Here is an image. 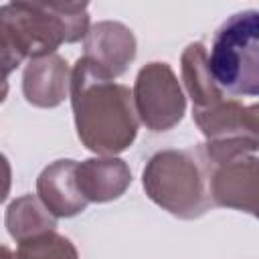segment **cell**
Here are the masks:
<instances>
[{
	"instance_id": "6da1fadb",
	"label": "cell",
	"mask_w": 259,
	"mask_h": 259,
	"mask_svg": "<svg viewBox=\"0 0 259 259\" xmlns=\"http://www.w3.org/2000/svg\"><path fill=\"white\" fill-rule=\"evenodd\" d=\"M71 101L79 140L97 154H117L132 146L138 115L132 91L103 77L85 57L71 71Z\"/></svg>"
},
{
	"instance_id": "7a4b0ae2",
	"label": "cell",
	"mask_w": 259,
	"mask_h": 259,
	"mask_svg": "<svg viewBox=\"0 0 259 259\" xmlns=\"http://www.w3.org/2000/svg\"><path fill=\"white\" fill-rule=\"evenodd\" d=\"M144 188L158 206L180 219H196L212 206L200 148L154 154L144 170Z\"/></svg>"
},
{
	"instance_id": "3957f363",
	"label": "cell",
	"mask_w": 259,
	"mask_h": 259,
	"mask_svg": "<svg viewBox=\"0 0 259 259\" xmlns=\"http://www.w3.org/2000/svg\"><path fill=\"white\" fill-rule=\"evenodd\" d=\"M208 71L223 95L259 93V12L243 10L227 18L214 34Z\"/></svg>"
},
{
	"instance_id": "277c9868",
	"label": "cell",
	"mask_w": 259,
	"mask_h": 259,
	"mask_svg": "<svg viewBox=\"0 0 259 259\" xmlns=\"http://www.w3.org/2000/svg\"><path fill=\"white\" fill-rule=\"evenodd\" d=\"M0 14L14 28L30 61L53 55L63 42L85 38L89 26L85 2H10Z\"/></svg>"
},
{
	"instance_id": "5b68a950",
	"label": "cell",
	"mask_w": 259,
	"mask_h": 259,
	"mask_svg": "<svg viewBox=\"0 0 259 259\" xmlns=\"http://www.w3.org/2000/svg\"><path fill=\"white\" fill-rule=\"evenodd\" d=\"M134 109L140 121L152 132H166L174 127L184 115V95L170 65L150 63L136 79Z\"/></svg>"
},
{
	"instance_id": "8992f818",
	"label": "cell",
	"mask_w": 259,
	"mask_h": 259,
	"mask_svg": "<svg viewBox=\"0 0 259 259\" xmlns=\"http://www.w3.org/2000/svg\"><path fill=\"white\" fill-rule=\"evenodd\" d=\"M206 162V160H204ZM208 166V194L212 204L257 212L259 170L255 154H241Z\"/></svg>"
},
{
	"instance_id": "52a82bcc",
	"label": "cell",
	"mask_w": 259,
	"mask_h": 259,
	"mask_svg": "<svg viewBox=\"0 0 259 259\" xmlns=\"http://www.w3.org/2000/svg\"><path fill=\"white\" fill-rule=\"evenodd\" d=\"M103 77H119L136 57V38L121 22L103 20L91 26L85 34L83 55Z\"/></svg>"
},
{
	"instance_id": "ba28073f",
	"label": "cell",
	"mask_w": 259,
	"mask_h": 259,
	"mask_svg": "<svg viewBox=\"0 0 259 259\" xmlns=\"http://www.w3.org/2000/svg\"><path fill=\"white\" fill-rule=\"evenodd\" d=\"M75 172V160H57L40 172L36 194L53 217H75L87 208L89 202L79 190Z\"/></svg>"
},
{
	"instance_id": "9c48e42d",
	"label": "cell",
	"mask_w": 259,
	"mask_h": 259,
	"mask_svg": "<svg viewBox=\"0 0 259 259\" xmlns=\"http://www.w3.org/2000/svg\"><path fill=\"white\" fill-rule=\"evenodd\" d=\"M192 117L208 142L229 138H257L255 103L243 105L237 99H221L219 103L204 109L192 107Z\"/></svg>"
},
{
	"instance_id": "30bf717a",
	"label": "cell",
	"mask_w": 259,
	"mask_h": 259,
	"mask_svg": "<svg viewBox=\"0 0 259 259\" xmlns=\"http://www.w3.org/2000/svg\"><path fill=\"white\" fill-rule=\"evenodd\" d=\"M71 75L67 61L59 55H47L32 59L22 77V91L28 103L36 107H55L59 105L69 91Z\"/></svg>"
},
{
	"instance_id": "8fae6325",
	"label": "cell",
	"mask_w": 259,
	"mask_h": 259,
	"mask_svg": "<svg viewBox=\"0 0 259 259\" xmlns=\"http://www.w3.org/2000/svg\"><path fill=\"white\" fill-rule=\"evenodd\" d=\"M77 184L87 202H107L125 192L132 172L119 158H91L77 164Z\"/></svg>"
},
{
	"instance_id": "7c38bea8",
	"label": "cell",
	"mask_w": 259,
	"mask_h": 259,
	"mask_svg": "<svg viewBox=\"0 0 259 259\" xmlns=\"http://www.w3.org/2000/svg\"><path fill=\"white\" fill-rule=\"evenodd\" d=\"M182 79L196 109L210 107L221 99H225V95L221 93V89L214 85L210 77L206 51H204V45L200 42L188 45L186 51L182 53Z\"/></svg>"
},
{
	"instance_id": "4fadbf2b",
	"label": "cell",
	"mask_w": 259,
	"mask_h": 259,
	"mask_svg": "<svg viewBox=\"0 0 259 259\" xmlns=\"http://www.w3.org/2000/svg\"><path fill=\"white\" fill-rule=\"evenodd\" d=\"M6 227H8L10 237L20 243V241L32 239L36 235L55 231L57 221L47 210V206L40 202V198H36L32 194H26V196L16 198L8 206Z\"/></svg>"
},
{
	"instance_id": "5bb4252c",
	"label": "cell",
	"mask_w": 259,
	"mask_h": 259,
	"mask_svg": "<svg viewBox=\"0 0 259 259\" xmlns=\"http://www.w3.org/2000/svg\"><path fill=\"white\" fill-rule=\"evenodd\" d=\"M14 259H77V249L69 239L49 231L20 241Z\"/></svg>"
},
{
	"instance_id": "9a60e30c",
	"label": "cell",
	"mask_w": 259,
	"mask_h": 259,
	"mask_svg": "<svg viewBox=\"0 0 259 259\" xmlns=\"http://www.w3.org/2000/svg\"><path fill=\"white\" fill-rule=\"evenodd\" d=\"M26 59L24 47L20 45L14 28L0 14V87H8L6 77Z\"/></svg>"
},
{
	"instance_id": "2e32d148",
	"label": "cell",
	"mask_w": 259,
	"mask_h": 259,
	"mask_svg": "<svg viewBox=\"0 0 259 259\" xmlns=\"http://www.w3.org/2000/svg\"><path fill=\"white\" fill-rule=\"evenodd\" d=\"M10 192V164L4 154H0V202Z\"/></svg>"
},
{
	"instance_id": "e0dca14e",
	"label": "cell",
	"mask_w": 259,
	"mask_h": 259,
	"mask_svg": "<svg viewBox=\"0 0 259 259\" xmlns=\"http://www.w3.org/2000/svg\"><path fill=\"white\" fill-rule=\"evenodd\" d=\"M0 259H14V253L8 247H2L0 245Z\"/></svg>"
},
{
	"instance_id": "ac0fdd59",
	"label": "cell",
	"mask_w": 259,
	"mask_h": 259,
	"mask_svg": "<svg viewBox=\"0 0 259 259\" xmlns=\"http://www.w3.org/2000/svg\"><path fill=\"white\" fill-rule=\"evenodd\" d=\"M6 95H8V87H0V103L6 99Z\"/></svg>"
}]
</instances>
